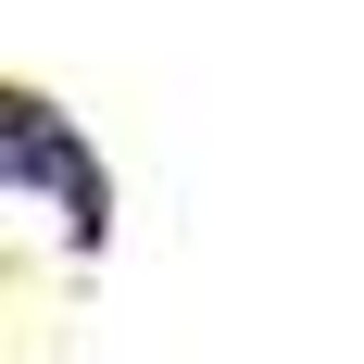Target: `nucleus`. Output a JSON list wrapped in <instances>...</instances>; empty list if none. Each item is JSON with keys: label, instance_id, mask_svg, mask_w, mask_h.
<instances>
[{"label": "nucleus", "instance_id": "nucleus-1", "mask_svg": "<svg viewBox=\"0 0 364 364\" xmlns=\"http://www.w3.org/2000/svg\"><path fill=\"white\" fill-rule=\"evenodd\" d=\"M0 188H13V214L50 226L63 252H101L113 239V164L88 151V126H75L50 88H0Z\"/></svg>", "mask_w": 364, "mask_h": 364}]
</instances>
